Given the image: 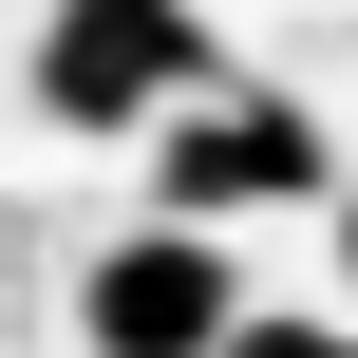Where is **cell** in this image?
I'll list each match as a JSON object with an SVG mask.
<instances>
[{"label": "cell", "mask_w": 358, "mask_h": 358, "mask_svg": "<svg viewBox=\"0 0 358 358\" xmlns=\"http://www.w3.org/2000/svg\"><path fill=\"white\" fill-rule=\"evenodd\" d=\"M208 76L227 57L189 0H38V132H170Z\"/></svg>", "instance_id": "6da1fadb"}, {"label": "cell", "mask_w": 358, "mask_h": 358, "mask_svg": "<svg viewBox=\"0 0 358 358\" xmlns=\"http://www.w3.org/2000/svg\"><path fill=\"white\" fill-rule=\"evenodd\" d=\"M245 321V264L208 245V227H132V245H94V283H76V340L94 358H208Z\"/></svg>", "instance_id": "3957f363"}, {"label": "cell", "mask_w": 358, "mask_h": 358, "mask_svg": "<svg viewBox=\"0 0 358 358\" xmlns=\"http://www.w3.org/2000/svg\"><path fill=\"white\" fill-rule=\"evenodd\" d=\"M151 189H170L151 227H208V245H227L245 208H302V189H340V170H321V132H302L283 94H227V76H208V94L151 132Z\"/></svg>", "instance_id": "7a4b0ae2"}, {"label": "cell", "mask_w": 358, "mask_h": 358, "mask_svg": "<svg viewBox=\"0 0 358 358\" xmlns=\"http://www.w3.org/2000/svg\"><path fill=\"white\" fill-rule=\"evenodd\" d=\"M340 283H358V170H340Z\"/></svg>", "instance_id": "5b68a950"}, {"label": "cell", "mask_w": 358, "mask_h": 358, "mask_svg": "<svg viewBox=\"0 0 358 358\" xmlns=\"http://www.w3.org/2000/svg\"><path fill=\"white\" fill-rule=\"evenodd\" d=\"M208 358H358V340H340V321H302V302H245Z\"/></svg>", "instance_id": "277c9868"}]
</instances>
